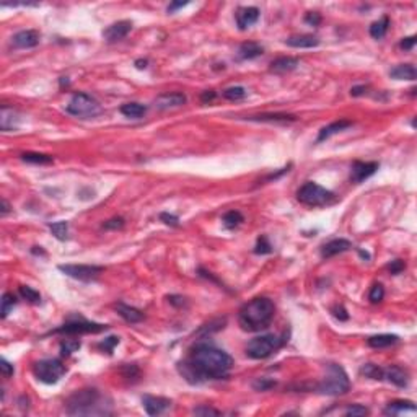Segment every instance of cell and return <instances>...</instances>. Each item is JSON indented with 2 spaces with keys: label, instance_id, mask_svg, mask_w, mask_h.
Here are the masks:
<instances>
[{
  "label": "cell",
  "instance_id": "cell-1",
  "mask_svg": "<svg viewBox=\"0 0 417 417\" xmlns=\"http://www.w3.org/2000/svg\"><path fill=\"white\" fill-rule=\"evenodd\" d=\"M233 367V359L225 350L212 344H197L189 357L178 363V370L189 383H202L207 380L227 378Z\"/></svg>",
  "mask_w": 417,
  "mask_h": 417
},
{
  "label": "cell",
  "instance_id": "cell-2",
  "mask_svg": "<svg viewBox=\"0 0 417 417\" xmlns=\"http://www.w3.org/2000/svg\"><path fill=\"white\" fill-rule=\"evenodd\" d=\"M69 415H108L113 412V401L96 388H83L65 401Z\"/></svg>",
  "mask_w": 417,
  "mask_h": 417
},
{
  "label": "cell",
  "instance_id": "cell-3",
  "mask_svg": "<svg viewBox=\"0 0 417 417\" xmlns=\"http://www.w3.org/2000/svg\"><path fill=\"white\" fill-rule=\"evenodd\" d=\"M274 313H276V306L272 301L266 297H258L239 308L238 321L245 331L258 333L271 324Z\"/></svg>",
  "mask_w": 417,
  "mask_h": 417
},
{
  "label": "cell",
  "instance_id": "cell-4",
  "mask_svg": "<svg viewBox=\"0 0 417 417\" xmlns=\"http://www.w3.org/2000/svg\"><path fill=\"white\" fill-rule=\"evenodd\" d=\"M350 388V381L347 374L342 367L336 365V363H327L326 365V375L319 381L316 386L318 393L327 394V396H341L345 394Z\"/></svg>",
  "mask_w": 417,
  "mask_h": 417
},
{
  "label": "cell",
  "instance_id": "cell-5",
  "mask_svg": "<svg viewBox=\"0 0 417 417\" xmlns=\"http://www.w3.org/2000/svg\"><path fill=\"white\" fill-rule=\"evenodd\" d=\"M286 342V339L279 338V336L274 334H264L258 336V338L251 339L246 344V356L254 360H262L271 357L272 354H276L282 345Z\"/></svg>",
  "mask_w": 417,
  "mask_h": 417
},
{
  "label": "cell",
  "instance_id": "cell-6",
  "mask_svg": "<svg viewBox=\"0 0 417 417\" xmlns=\"http://www.w3.org/2000/svg\"><path fill=\"white\" fill-rule=\"evenodd\" d=\"M297 199L301 204H305V206L321 207L334 201V194L330 189L323 188V186H319L313 181H308L297 191Z\"/></svg>",
  "mask_w": 417,
  "mask_h": 417
},
{
  "label": "cell",
  "instance_id": "cell-7",
  "mask_svg": "<svg viewBox=\"0 0 417 417\" xmlns=\"http://www.w3.org/2000/svg\"><path fill=\"white\" fill-rule=\"evenodd\" d=\"M67 113L72 114V116L82 118V119H90L96 118L98 114H101V104L96 101L93 96L86 95V93H75L72 96V100L67 104Z\"/></svg>",
  "mask_w": 417,
  "mask_h": 417
},
{
  "label": "cell",
  "instance_id": "cell-8",
  "mask_svg": "<svg viewBox=\"0 0 417 417\" xmlns=\"http://www.w3.org/2000/svg\"><path fill=\"white\" fill-rule=\"evenodd\" d=\"M33 374L41 383L54 385L65 374V365L57 359H44L34 363Z\"/></svg>",
  "mask_w": 417,
  "mask_h": 417
},
{
  "label": "cell",
  "instance_id": "cell-9",
  "mask_svg": "<svg viewBox=\"0 0 417 417\" xmlns=\"http://www.w3.org/2000/svg\"><path fill=\"white\" fill-rule=\"evenodd\" d=\"M104 330H108L106 324L100 323H92L86 321L83 318H77V319H70L65 324H62L57 330H54V334H69V336H80V334H96L101 333Z\"/></svg>",
  "mask_w": 417,
  "mask_h": 417
},
{
  "label": "cell",
  "instance_id": "cell-10",
  "mask_svg": "<svg viewBox=\"0 0 417 417\" xmlns=\"http://www.w3.org/2000/svg\"><path fill=\"white\" fill-rule=\"evenodd\" d=\"M59 271L72 279L88 282L98 277L104 271V268H101V266H92V264H60Z\"/></svg>",
  "mask_w": 417,
  "mask_h": 417
},
{
  "label": "cell",
  "instance_id": "cell-11",
  "mask_svg": "<svg viewBox=\"0 0 417 417\" xmlns=\"http://www.w3.org/2000/svg\"><path fill=\"white\" fill-rule=\"evenodd\" d=\"M380 168V163L377 162H356L350 168V181L352 183H363L368 180L370 176H374L377 170Z\"/></svg>",
  "mask_w": 417,
  "mask_h": 417
},
{
  "label": "cell",
  "instance_id": "cell-12",
  "mask_svg": "<svg viewBox=\"0 0 417 417\" xmlns=\"http://www.w3.org/2000/svg\"><path fill=\"white\" fill-rule=\"evenodd\" d=\"M142 406H144V409L148 415H160L163 414L166 409H170L171 407V401L166 398H162V396H150V394H145L142 398Z\"/></svg>",
  "mask_w": 417,
  "mask_h": 417
},
{
  "label": "cell",
  "instance_id": "cell-13",
  "mask_svg": "<svg viewBox=\"0 0 417 417\" xmlns=\"http://www.w3.org/2000/svg\"><path fill=\"white\" fill-rule=\"evenodd\" d=\"M186 101H188V98H186L184 93L171 92V93H163V95L157 96L155 106H157V109L166 111V109H173V108H181V106L186 104Z\"/></svg>",
  "mask_w": 417,
  "mask_h": 417
},
{
  "label": "cell",
  "instance_id": "cell-14",
  "mask_svg": "<svg viewBox=\"0 0 417 417\" xmlns=\"http://www.w3.org/2000/svg\"><path fill=\"white\" fill-rule=\"evenodd\" d=\"M130 30H132V21L121 20V21L109 25L108 28L103 31V38L108 42H116V41H121L126 38L130 33Z\"/></svg>",
  "mask_w": 417,
  "mask_h": 417
},
{
  "label": "cell",
  "instance_id": "cell-15",
  "mask_svg": "<svg viewBox=\"0 0 417 417\" xmlns=\"http://www.w3.org/2000/svg\"><path fill=\"white\" fill-rule=\"evenodd\" d=\"M259 8L258 7H239L236 13H235V18H236V25L239 30H248L250 26H253L256 21L259 20Z\"/></svg>",
  "mask_w": 417,
  "mask_h": 417
},
{
  "label": "cell",
  "instance_id": "cell-16",
  "mask_svg": "<svg viewBox=\"0 0 417 417\" xmlns=\"http://www.w3.org/2000/svg\"><path fill=\"white\" fill-rule=\"evenodd\" d=\"M12 44L18 49H30L39 44V33L34 30H23L12 38Z\"/></svg>",
  "mask_w": 417,
  "mask_h": 417
},
{
  "label": "cell",
  "instance_id": "cell-17",
  "mask_svg": "<svg viewBox=\"0 0 417 417\" xmlns=\"http://www.w3.org/2000/svg\"><path fill=\"white\" fill-rule=\"evenodd\" d=\"M388 380L389 383H393L399 388H406L409 385V374L399 365H391L388 368H383V380Z\"/></svg>",
  "mask_w": 417,
  "mask_h": 417
},
{
  "label": "cell",
  "instance_id": "cell-18",
  "mask_svg": "<svg viewBox=\"0 0 417 417\" xmlns=\"http://www.w3.org/2000/svg\"><path fill=\"white\" fill-rule=\"evenodd\" d=\"M352 245L349 239H344V238H336V239H331V242H327L323 248H321V256L324 259H330L336 254H341V253H345L347 250H350Z\"/></svg>",
  "mask_w": 417,
  "mask_h": 417
},
{
  "label": "cell",
  "instance_id": "cell-19",
  "mask_svg": "<svg viewBox=\"0 0 417 417\" xmlns=\"http://www.w3.org/2000/svg\"><path fill=\"white\" fill-rule=\"evenodd\" d=\"M286 44L297 49H312L318 46L319 39L313 34H297V36H290L289 39H286Z\"/></svg>",
  "mask_w": 417,
  "mask_h": 417
},
{
  "label": "cell",
  "instance_id": "cell-20",
  "mask_svg": "<svg viewBox=\"0 0 417 417\" xmlns=\"http://www.w3.org/2000/svg\"><path fill=\"white\" fill-rule=\"evenodd\" d=\"M116 312H118V315L124 319V321H126V323H130V324L140 323L142 319H144V313H142L140 310H137V308H134V306H130V305L122 303V301H119V303L116 305Z\"/></svg>",
  "mask_w": 417,
  "mask_h": 417
},
{
  "label": "cell",
  "instance_id": "cell-21",
  "mask_svg": "<svg viewBox=\"0 0 417 417\" xmlns=\"http://www.w3.org/2000/svg\"><path fill=\"white\" fill-rule=\"evenodd\" d=\"M18 113L13 111V108H8V106H2V113H0V127L4 132L13 130L18 127Z\"/></svg>",
  "mask_w": 417,
  "mask_h": 417
},
{
  "label": "cell",
  "instance_id": "cell-22",
  "mask_svg": "<svg viewBox=\"0 0 417 417\" xmlns=\"http://www.w3.org/2000/svg\"><path fill=\"white\" fill-rule=\"evenodd\" d=\"M264 54V48L258 42H243L238 49V57L243 60H250V59H256Z\"/></svg>",
  "mask_w": 417,
  "mask_h": 417
},
{
  "label": "cell",
  "instance_id": "cell-23",
  "mask_svg": "<svg viewBox=\"0 0 417 417\" xmlns=\"http://www.w3.org/2000/svg\"><path fill=\"white\" fill-rule=\"evenodd\" d=\"M350 126H352V122L347 121V119L336 121V122H333V124H330V126H326V127H323L321 130H319L316 142H323V140H326V139H330L331 136L338 134V132H341V130H344V129H347V127H350Z\"/></svg>",
  "mask_w": 417,
  "mask_h": 417
},
{
  "label": "cell",
  "instance_id": "cell-24",
  "mask_svg": "<svg viewBox=\"0 0 417 417\" xmlns=\"http://www.w3.org/2000/svg\"><path fill=\"white\" fill-rule=\"evenodd\" d=\"M417 411V407L412 401H393L386 406L385 414L386 415H401L406 412L414 414Z\"/></svg>",
  "mask_w": 417,
  "mask_h": 417
},
{
  "label": "cell",
  "instance_id": "cell-25",
  "mask_svg": "<svg viewBox=\"0 0 417 417\" xmlns=\"http://www.w3.org/2000/svg\"><path fill=\"white\" fill-rule=\"evenodd\" d=\"M298 67V59L295 57H277L276 60H272L271 70L276 74H286L290 70H295Z\"/></svg>",
  "mask_w": 417,
  "mask_h": 417
},
{
  "label": "cell",
  "instance_id": "cell-26",
  "mask_svg": "<svg viewBox=\"0 0 417 417\" xmlns=\"http://www.w3.org/2000/svg\"><path fill=\"white\" fill-rule=\"evenodd\" d=\"M398 341H399V338L396 334H377V336L368 338L367 344L374 349H385V347H389V345L396 344Z\"/></svg>",
  "mask_w": 417,
  "mask_h": 417
},
{
  "label": "cell",
  "instance_id": "cell-27",
  "mask_svg": "<svg viewBox=\"0 0 417 417\" xmlns=\"http://www.w3.org/2000/svg\"><path fill=\"white\" fill-rule=\"evenodd\" d=\"M389 77H393L396 80H415L417 72L412 64H401L389 70Z\"/></svg>",
  "mask_w": 417,
  "mask_h": 417
},
{
  "label": "cell",
  "instance_id": "cell-28",
  "mask_svg": "<svg viewBox=\"0 0 417 417\" xmlns=\"http://www.w3.org/2000/svg\"><path fill=\"white\" fill-rule=\"evenodd\" d=\"M248 121H258V122H295L297 118L292 114H258V116L246 118Z\"/></svg>",
  "mask_w": 417,
  "mask_h": 417
},
{
  "label": "cell",
  "instance_id": "cell-29",
  "mask_svg": "<svg viewBox=\"0 0 417 417\" xmlns=\"http://www.w3.org/2000/svg\"><path fill=\"white\" fill-rule=\"evenodd\" d=\"M121 113H122L126 118H130V119H140V118L147 113V106L140 104V103H126V104H122V106H121Z\"/></svg>",
  "mask_w": 417,
  "mask_h": 417
},
{
  "label": "cell",
  "instance_id": "cell-30",
  "mask_svg": "<svg viewBox=\"0 0 417 417\" xmlns=\"http://www.w3.org/2000/svg\"><path fill=\"white\" fill-rule=\"evenodd\" d=\"M389 28V18L388 16H383L378 21H374L370 26V36L374 39H381L385 38V34Z\"/></svg>",
  "mask_w": 417,
  "mask_h": 417
},
{
  "label": "cell",
  "instance_id": "cell-31",
  "mask_svg": "<svg viewBox=\"0 0 417 417\" xmlns=\"http://www.w3.org/2000/svg\"><path fill=\"white\" fill-rule=\"evenodd\" d=\"M21 160L26 163H33V165H51L54 162V158L46 153H36V152H26L21 153Z\"/></svg>",
  "mask_w": 417,
  "mask_h": 417
},
{
  "label": "cell",
  "instance_id": "cell-32",
  "mask_svg": "<svg viewBox=\"0 0 417 417\" xmlns=\"http://www.w3.org/2000/svg\"><path fill=\"white\" fill-rule=\"evenodd\" d=\"M243 220L245 218L242 215V212H238V210H230L224 217H222V222H224L225 228H228V230H233V228L239 227L243 224Z\"/></svg>",
  "mask_w": 417,
  "mask_h": 417
},
{
  "label": "cell",
  "instance_id": "cell-33",
  "mask_svg": "<svg viewBox=\"0 0 417 417\" xmlns=\"http://www.w3.org/2000/svg\"><path fill=\"white\" fill-rule=\"evenodd\" d=\"M48 227L52 232V235H54L57 239H60V242L67 239V233H69V224H67V222H52V224H49Z\"/></svg>",
  "mask_w": 417,
  "mask_h": 417
},
{
  "label": "cell",
  "instance_id": "cell-34",
  "mask_svg": "<svg viewBox=\"0 0 417 417\" xmlns=\"http://www.w3.org/2000/svg\"><path fill=\"white\" fill-rule=\"evenodd\" d=\"M360 374L371 380H383V368H380L375 363H365L360 368Z\"/></svg>",
  "mask_w": 417,
  "mask_h": 417
},
{
  "label": "cell",
  "instance_id": "cell-35",
  "mask_svg": "<svg viewBox=\"0 0 417 417\" xmlns=\"http://www.w3.org/2000/svg\"><path fill=\"white\" fill-rule=\"evenodd\" d=\"M246 88L243 86H230L227 88V90H224V98L225 100H230V101H239V100H243L245 96H246Z\"/></svg>",
  "mask_w": 417,
  "mask_h": 417
},
{
  "label": "cell",
  "instance_id": "cell-36",
  "mask_svg": "<svg viewBox=\"0 0 417 417\" xmlns=\"http://www.w3.org/2000/svg\"><path fill=\"white\" fill-rule=\"evenodd\" d=\"M16 305V297L13 294H10V292H5V294L2 295V319H5L8 315H10V312L13 310V306Z\"/></svg>",
  "mask_w": 417,
  "mask_h": 417
},
{
  "label": "cell",
  "instance_id": "cell-37",
  "mask_svg": "<svg viewBox=\"0 0 417 417\" xmlns=\"http://www.w3.org/2000/svg\"><path fill=\"white\" fill-rule=\"evenodd\" d=\"M80 341L77 339H64L60 342V356L62 357H69V356H72L74 352H77L80 349Z\"/></svg>",
  "mask_w": 417,
  "mask_h": 417
},
{
  "label": "cell",
  "instance_id": "cell-38",
  "mask_svg": "<svg viewBox=\"0 0 417 417\" xmlns=\"http://www.w3.org/2000/svg\"><path fill=\"white\" fill-rule=\"evenodd\" d=\"M20 295L25 298V300H28L30 303H39L41 301V295H39V292L38 290H34L28 286H21L20 287Z\"/></svg>",
  "mask_w": 417,
  "mask_h": 417
},
{
  "label": "cell",
  "instance_id": "cell-39",
  "mask_svg": "<svg viewBox=\"0 0 417 417\" xmlns=\"http://www.w3.org/2000/svg\"><path fill=\"white\" fill-rule=\"evenodd\" d=\"M254 253L256 254H269V253H272V245L269 243V239L266 235L258 238V242H256V246H254Z\"/></svg>",
  "mask_w": 417,
  "mask_h": 417
},
{
  "label": "cell",
  "instance_id": "cell-40",
  "mask_svg": "<svg viewBox=\"0 0 417 417\" xmlns=\"http://www.w3.org/2000/svg\"><path fill=\"white\" fill-rule=\"evenodd\" d=\"M383 297H385V289H383V286H381V283H375V286L371 287L370 294H368L370 301H371V303H380V301L383 300Z\"/></svg>",
  "mask_w": 417,
  "mask_h": 417
},
{
  "label": "cell",
  "instance_id": "cell-41",
  "mask_svg": "<svg viewBox=\"0 0 417 417\" xmlns=\"http://www.w3.org/2000/svg\"><path fill=\"white\" fill-rule=\"evenodd\" d=\"M274 386H276V381L268 380V378H258L253 383V388L256 389V391H268V389H271Z\"/></svg>",
  "mask_w": 417,
  "mask_h": 417
},
{
  "label": "cell",
  "instance_id": "cell-42",
  "mask_svg": "<svg viewBox=\"0 0 417 417\" xmlns=\"http://www.w3.org/2000/svg\"><path fill=\"white\" fill-rule=\"evenodd\" d=\"M119 344V338H116V336H109V338H106L103 342L98 344V347L103 349L104 352H108V354H113V349H114V345H118Z\"/></svg>",
  "mask_w": 417,
  "mask_h": 417
},
{
  "label": "cell",
  "instance_id": "cell-43",
  "mask_svg": "<svg viewBox=\"0 0 417 417\" xmlns=\"http://www.w3.org/2000/svg\"><path fill=\"white\" fill-rule=\"evenodd\" d=\"M367 414H368V409L362 404H352L345 409V415H352V417L354 415H367Z\"/></svg>",
  "mask_w": 417,
  "mask_h": 417
},
{
  "label": "cell",
  "instance_id": "cell-44",
  "mask_svg": "<svg viewBox=\"0 0 417 417\" xmlns=\"http://www.w3.org/2000/svg\"><path fill=\"white\" fill-rule=\"evenodd\" d=\"M192 414L194 415H220L222 412L214 409V407H210V406H199L196 407V409H192Z\"/></svg>",
  "mask_w": 417,
  "mask_h": 417
},
{
  "label": "cell",
  "instance_id": "cell-45",
  "mask_svg": "<svg viewBox=\"0 0 417 417\" xmlns=\"http://www.w3.org/2000/svg\"><path fill=\"white\" fill-rule=\"evenodd\" d=\"M124 224H126V222H124L122 217H114V218H109L108 222H104L103 228L104 230H118V228H122Z\"/></svg>",
  "mask_w": 417,
  "mask_h": 417
},
{
  "label": "cell",
  "instance_id": "cell-46",
  "mask_svg": "<svg viewBox=\"0 0 417 417\" xmlns=\"http://www.w3.org/2000/svg\"><path fill=\"white\" fill-rule=\"evenodd\" d=\"M160 220H162L163 224L168 225V227H178V225H180V218H178V215L168 214V212H163V214H160Z\"/></svg>",
  "mask_w": 417,
  "mask_h": 417
},
{
  "label": "cell",
  "instance_id": "cell-47",
  "mask_svg": "<svg viewBox=\"0 0 417 417\" xmlns=\"http://www.w3.org/2000/svg\"><path fill=\"white\" fill-rule=\"evenodd\" d=\"M404 268H406V264L401 261V259H394V261H391L388 264V271L391 272V274H399V272H403L404 271Z\"/></svg>",
  "mask_w": 417,
  "mask_h": 417
},
{
  "label": "cell",
  "instance_id": "cell-48",
  "mask_svg": "<svg viewBox=\"0 0 417 417\" xmlns=\"http://www.w3.org/2000/svg\"><path fill=\"white\" fill-rule=\"evenodd\" d=\"M0 368H2V375H4V378H10L12 375H13V365L10 362H7L5 359H2L0 360Z\"/></svg>",
  "mask_w": 417,
  "mask_h": 417
},
{
  "label": "cell",
  "instance_id": "cell-49",
  "mask_svg": "<svg viewBox=\"0 0 417 417\" xmlns=\"http://www.w3.org/2000/svg\"><path fill=\"white\" fill-rule=\"evenodd\" d=\"M305 21H306L308 25H312V26H318L319 23H321V15L316 13V12H310V13H306V16H305Z\"/></svg>",
  "mask_w": 417,
  "mask_h": 417
},
{
  "label": "cell",
  "instance_id": "cell-50",
  "mask_svg": "<svg viewBox=\"0 0 417 417\" xmlns=\"http://www.w3.org/2000/svg\"><path fill=\"white\" fill-rule=\"evenodd\" d=\"M415 44V36H409V38H404L401 42H399V48L404 49V51H411Z\"/></svg>",
  "mask_w": 417,
  "mask_h": 417
},
{
  "label": "cell",
  "instance_id": "cell-51",
  "mask_svg": "<svg viewBox=\"0 0 417 417\" xmlns=\"http://www.w3.org/2000/svg\"><path fill=\"white\" fill-rule=\"evenodd\" d=\"M333 315L338 318V319H341V321H345V319L349 318V315H347V312H345V310L342 308V306H334L333 308Z\"/></svg>",
  "mask_w": 417,
  "mask_h": 417
},
{
  "label": "cell",
  "instance_id": "cell-52",
  "mask_svg": "<svg viewBox=\"0 0 417 417\" xmlns=\"http://www.w3.org/2000/svg\"><path fill=\"white\" fill-rule=\"evenodd\" d=\"M188 4H189V2H173V4L168 5L166 12H168V13H174L176 10H178V8H183V7H186Z\"/></svg>",
  "mask_w": 417,
  "mask_h": 417
},
{
  "label": "cell",
  "instance_id": "cell-53",
  "mask_svg": "<svg viewBox=\"0 0 417 417\" xmlns=\"http://www.w3.org/2000/svg\"><path fill=\"white\" fill-rule=\"evenodd\" d=\"M215 100V92H204L201 95V101L202 103H210Z\"/></svg>",
  "mask_w": 417,
  "mask_h": 417
},
{
  "label": "cell",
  "instance_id": "cell-54",
  "mask_svg": "<svg viewBox=\"0 0 417 417\" xmlns=\"http://www.w3.org/2000/svg\"><path fill=\"white\" fill-rule=\"evenodd\" d=\"M367 93V86H354L350 90V95L352 96H360V95H365Z\"/></svg>",
  "mask_w": 417,
  "mask_h": 417
},
{
  "label": "cell",
  "instance_id": "cell-55",
  "mask_svg": "<svg viewBox=\"0 0 417 417\" xmlns=\"http://www.w3.org/2000/svg\"><path fill=\"white\" fill-rule=\"evenodd\" d=\"M168 300H170V303H173V305H176V306H183V305H184V298H183V297H178V295L168 297Z\"/></svg>",
  "mask_w": 417,
  "mask_h": 417
},
{
  "label": "cell",
  "instance_id": "cell-56",
  "mask_svg": "<svg viewBox=\"0 0 417 417\" xmlns=\"http://www.w3.org/2000/svg\"><path fill=\"white\" fill-rule=\"evenodd\" d=\"M8 212H10V206H8V202L5 199H2V215H7Z\"/></svg>",
  "mask_w": 417,
  "mask_h": 417
},
{
  "label": "cell",
  "instance_id": "cell-57",
  "mask_svg": "<svg viewBox=\"0 0 417 417\" xmlns=\"http://www.w3.org/2000/svg\"><path fill=\"white\" fill-rule=\"evenodd\" d=\"M147 64H148L147 60H142V59L136 60V67H137V69H147Z\"/></svg>",
  "mask_w": 417,
  "mask_h": 417
},
{
  "label": "cell",
  "instance_id": "cell-58",
  "mask_svg": "<svg viewBox=\"0 0 417 417\" xmlns=\"http://www.w3.org/2000/svg\"><path fill=\"white\" fill-rule=\"evenodd\" d=\"M359 253H360V256H362V258H365V259H370V254H368V253H365V251H362V250H360Z\"/></svg>",
  "mask_w": 417,
  "mask_h": 417
},
{
  "label": "cell",
  "instance_id": "cell-59",
  "mask_svg": "<svg viewBox=\"0 0 417 417\" xmlns=\"http://www.w3.org/2000/svg\"><path fill=\"white\" fill-rule=\"evenodd\" d=\"M60 85H62V86H64V85H69L67 77H62V78H60Z\"/></svg>",
  "mask_w": 417,
  "mask_h": 417
}]
</instances>
